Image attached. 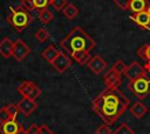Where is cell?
<instances>
[{
  "label": "cell",
  "mask_w": 150,
  "mask_h": 134,
  "mask_svg": "<svg viewBox=\"0 0 150 134\" xmlns=\"http://www.w3.org/2000/svg\"><path fill=\"white\" fill-rule=\"evenodd\" d=\"M130 19L134 22H136L138 26H141V27H145L146 28V27L150 26V17H149L146 10L139 12V13H135V14H132L130 16Z\"/></svg>",
  "instance_id": "cell-15"
},
{
  "label": "cell",
  "mask_w": 150,
  "mask_h": 134,
  "mask_svg": "<svg viewBox=\"0 0 150 134\" xmlns=\"http://www.w3.org/2000/svg\"><path fill=\"white\" fill-rule=\"evenodd\" d=\"M87 66L95 75H100V73H102L105 70V68H107V61L101 55H95L94 57L90 58V61L88 62Z\"/></svg>",
  "instance_id": "cell-9"
},
{
  "label": "cell",
  "mask_w": 150,
  "mask_h": 134,
  "mask_svg": "<svg viewBox=\"0 0 150 134\" xmlns=\"http://www.w3.org/2000/svg\"><path fill=\"white\" fill-rule=\"evenodd\" d=\"M18 107H19V111L25 115V117H29L36 108H38V104L35 100H32L29 98H26V97H22L19 101H18Z\"/></svg>",
  "instance_id": "cell-10"
},
{
  "label": "cell",
  "mask_w": 150,
  "mask_h": 134,
  "mask_svg": "<svg viewBox=\"0 0 150 134\" xmlns=\"http://www.w3.org/2000/svg\"><path fill=\"white\" fill-rule=\"evenodd\" d=\"M120 8L124 9V10H128V6H129V2L130 0H112Z\"/></svg>",
  "instance_id": "cell-32"
},
{
  "label": "cell",
  "mask_w": 150,
  "mask_h": 134,
  "mask_svg": "<svg viewBox=\"0 0 150 134\" xmlns=\"http://www.w3.org/2000/svg\"><path fill=\"white\" fill-rule=\"evenodd\" d=\"M50 3L49 0H33V5H34V8L40 10V9H43V8H47L48 5Z\"/></svg>",
  "instance_id": "cell-27"
},
{
  "label": "cell",
  "mask_w": 150,
  "mask_h": 134,
  "mask_svg": "<svg viewBox=\"0 0 150 134\" xmlns=\"http://www.w3.org/2000/svg\"><path fill=\"white\" fill-rule=\"evenodd\" d=\"M96 45L95 41L81 28V27H74L69 34L61 41V47L64 49V51L70 56L73 52L86 50L90 51Z\"/></svg>",
  "instance_id": "cell-2"
},
{
  "label": "cell",
  "mask_w": 150,
  "mask_h": 134,
  "mask_svg": "<svg viewBox=\"0 0 150 134\" xmlns=\"http://www.w3.org/2000/svg\"><path fill=\"white\" fill-rule=\"evenodd\" d=\"M103 79H104V83H105L107 87H117L121 84V76L117 75V73H115L111 70H109L104 75Z\"/></svg>",
  "instance_id": "cell-14"
},
{
  "label": "cell",
  "mask_w": 150,
  "mask_h": 134,
  "mask_svg": "<svg viewBox=\"0 0 150 134\" xmlns=\"http://www.w3.org/2000/svg\"><path fill=\"white\" fill-rule=\"evenodd\" d=\"M30 54V48L20 38H18L14 44H13V52H12V57L18 61L21 62L23 61L28 55Z\"/></svg>",
  "instance_id": "cell-6"
},
{
  "label": "cell",
  "mask_w": 150,
  "mask_h": 134,
  "mask_svg": "<svg viewBox=\"0 0 150 134\" xmlns=\"http://www.w3.org/2000/svg\"><path fill=\"white\" fill-rule=\"evenodd\" d=\"M71 59H74L75 62H77L80 65H84L88 64V62L90 61L91 56H90V51H86V50H81V51H76L73 52L70 55Z\"/></svg>",
  "instance_id": "cell-17"
},
{
  "label": "cell",
  "mask_w": 150,
  "mask_h": 134,
  "mask_svg": "<svg viewBox=\"0 0 150 134\" xmlns=\"http://www.w3.org/2000/svg\"><path fill=\"white\" fill-rule=\"evenodd\" d=\"M62 14L67 19L73 20V19H75L79 15V8L75 5H73V3H67V6L62 9Z\"/></svg>",
  "instance_id": "cell-19"
},
{
  "label": "cell",
  "mask_w": 150,
  "mask_h": 134,
  "mask_svg": "<svg viewBox=\"0 0 150 134\" xmlns=\"http://www.w3.org/2000/svg\"><path fill=\"white\" fill-rule=\"evenodd\" d=\"M146 13H148V15H149V17H150V3H149L148 7H146Z\"/></svg>",
  "instance_id": "cell-36"
},
{
  "label": "cell",
  "mask_w": 150,
  "mask_h": 134,
  "mask_svg": "<svg viewBox=\"0 0 150 134\" xmlns=\"http://www.w3.org/2000/svg\"><path fill=\"white\" fill-rule=\"evenodd\" d=\"M39 134H55L47 125H41L40 126V132H39Z\"/></svg>",
  "instance_id": "cell-33"
},
{
  "label": "cell",
  "mask_w": 150,
  "mask_h": 134,
  "mask_svg": "<svg viewBox=\"0 0 150 134\" xmlns=\"http://www.w3.org/2000/svg\"><path fill=\"white\" fill-rule=\"evenodd\" d=\"M128 89L131 93H134L138 99H145L150 94V77L142 76L136 79L129 80Z\"/></svg>",
  "instance_id": "cell-4"
},
{
  "label": "cell",
  "mask_w": 150,
  "mask_h": 134,
  "mask_svg": "<svg viewBox=\"0 0 150 134\" xmlns=\"http://www.w3.org/2000/svg\"><path fill=\"white\" fill-rule=\"evenodd\" d=\"M21 125L16 121V119H9L6 122L0 124V133L1 134H15Z\"/></svg>",
  "instance_id": "cell-11"
},
{
  "label": "cell",
  "mask_w": 150,
  "mask_h": 134,
  "mask_svg": "<svg viewBox=\"0 0 150 134\" xmlns=\"http://www.w3.org/2000/svg\"><path fill=\"white\" fill-rule=\"evenodd\" d=\"M124 75H125V77H128L129 80H132V79H136L138 77L145 76L146 72L144 70V66H142L138 62L134 61L129 65H127V69H125Z\"/></svg>",
  "instance_id": "cell-8"
},
{
  "label": "cell",
  "mask_w": 150,
  "mask_h": 134,
  "mask_svg": "<svg viewBox=\"0 0 150 134\" xmlns=\"http://www.w3.org/2000/svg\"><path fill=\"white\" fill-rule=\"evenodd\" d=\"M91 106L103 122L110 126L130 107V101L117 87H105L94 99Z\"/></svg>",
  "instance_id": "cell-1"
},
{
  "label": "cell",
  "mask_w": 150,
  "mask_h": 134,
  "mask_svg": "<svg viewBox=\"0 0 150 134\" xmlns=\"http://www.w3.org/2000/svg\"><path fill=\"white\" fill-rule=\"evenodd\" d=\"M34 37H35V38H36L39 42L43 43V42H46V41L49 38V33H48V30H47L46 28L41 27V28H39V29L35 31Z\"/></svg>",
  "instance_id": "cell-23"
},
{
  "label": "cell",
  "mask_w": 150,
  "mask_h": 134,
  "mask_svg": "<svg viewBox=\"0 0 150 134\" xmlns=\"http://www.w3.org/2000/svg\"><path fill=\"white\" fill-rule=\"evenodd\" d=\"M49 1H50V0H49Z\"/></svg>",
  "instance_id": "cell-37"
},
{
  "label": "cell",
  "mask_w": 150,
  "mask_h": 134,
  "mask_svg": "<svg viewBox=\"0 0 150 134\" xmlns=\"http://www.w3.org/2000/svg\"><path fill=\"white\" fill-rule=\"evenodd\" d=\"M112 134H135V132H134V129H131L127 124H121L116 129H115V132L112 133Z\"/></svg>",
  "instance_id": "cell-24"
},
{
  "label": "cell",
  "mask_w": 150,
  "mask_h": 134,
  "mask_svg": "<svg viewBox=\"0 0 150 134\" xmlns=\"http://www.w3.org/2000/svg\"><path fill=\"white\" fill-rule=\"evenodd\" d=\"M18 92L26 98H29L32 100H36L39 96L41 94V89L30 80H25L18 86Z\"/></svg>",
  "instance_id": "cell-5"
},
{
  "label": "cell",
  "mask_w": 150,
  "mask_h": 134,
  "mask_svg": "<svg viewBox=\"0 0 150 134\" xmlns=\"http://www.w3.org/2000/svg\"><path fill=\"white\" fill-rule=\"evenodd\" d=\"M148 5L149 3L146 0H130L129 6H128V10H130L132 14L144 12V10H146Z\"/></svg>",
  "instance_id": "cell-16"
},
{
  "label": "cell",
  "mask_w": 150,
  "mask_h": 134,
  "mask_svg": "<svg viewBox=\"0 0 150 134\" xmlns=\"http://www.w3.org/2000/svg\"><path fill=\"white\" fill-rule=\"evenodd\" d=\"M137 56L146 62H150V43L139 47L137 49Z\"/></svg>",
  "instance_id": "cell-21"
},
{
  "label": "cell",
  "mask_w": 150,
  "mask_h": 134,
  "mask_svg": "<svg viewBox=\"0 0 150 134\" xmlns=\"http://www.w3.org/2000/svg\"><path fill=\"white\" fill-rule=\"evenodd\" d=\"M6 108H7L8 113H9V115H11L13 119H16V115H18V113L20 112L18 105H16V104H8V105H6Z\"/></svg>",
  "instance_id": "cell-26"
},
{
  "label": "cell",
  "mask_w": 150,
  "mask_h": 134,
  "mask_svg": "<svg viewBox=\"0 0 150 134\" xmlns=\"http://www.w3.org/2000/svg\"><path fill=\"white\" fill-rule=\"evenodd\" d=\"M13 44L14 42H12L9 37H4L0 41V55L5 58H9L13 52Z\"/></svg>",
  "instance_id": "cell-13"
},
{
  "label": "cell",
  "mask_w": 150,
  "mask_h": 134,
  "mask_svg": "<svg viewBox=\"0 0 150 134\" xmlns=\"http://www.w3.org/2000/svg\"><path fill=\"white\" fill-rule=\"evenodd\" d=\"M67 0H50V5L55 10H62L67 6Z\"/></svg>",
  "instance_id": "cell-25"
},
{
  "label": "cell",
  "mask_w": 150,
  "mask_h": 134,
  "mask_svg": "<svg viewBox=\"0 0 150 134\" xmlns=\"http://www.w3.org/2000/svg\"><path fill=\"white\" fill-rule=\"evenodd\" d=\"M125 69H127V64H125L122 59H117V61L114 63V65H112V68H111L110 70H111V71H114L115 73H117V75L122 76V75H124Z\"/></svg>",
  "instance_id": "cell-22"
},
{
  "label": "cell",
  "mask_w": 150,
  "mask_h": 134,
  "mask_svg": "<svg viewBox=\"0 0 150 134\" xmlns=\"http://www.w3.org/2000/svg\"><path fill=\"white\" fill-rule=\"evenodd\" d=\"M27 134H39L40 132V126L36 124H32L27 129H26Z\"/></svg>",
  "instance_id": "cell-31"
},
{
  "label": "cell",
  "mask_w": 150,
  "mask_h": 134,
  "mask_svg": "<svg viewBox=\"0 0 150 134\" xmlns=\"http://www.w3.org/2000/svg\"><path fill=\"white\" fill-rule=\"evenodd\" d=\"M38 17H39V21H40L41 23L48 24V23L53 20L54 15H53V13H52V12L48 9V7H47V8H43V9H40V10H39Z\"/></svg>",
  "instance_id": "cell-20"
},
{
  "label": "cell",
  "mask_w": 150,
  "mask_h": 134,
  "mask_svg": "<svg viewBox=\"0 0 150 134\" xmlns=\"http://www.w3.org/2000/svg\"><path fill=\"white\" fill-rule=\"evenodd\" d=\"M20 5H21L23 8H26L28 12H32V10L35 9V8H34V5H33V0H21Z\"/></svg>",
  "instance_id": "cell-30"
},
{
  "label": "cell",
  "mask_w": 150,
  "mask_h": 134,
  "mask_svg": "<svg viewBox=\"0 0 150 134\" xmlns=\"http://www.w3.org/2000/svg\"><path fill=\"white\" fill-rule=\"evenodd\" d=\"M129 111H130V113H131L135 118L141 119V118H143V117L146 114V112H148V107H146L142 101L137 100V101H135L132 105H130Z\"/></svg>",
  "instance_id": "cell-12"
},
{
  "label": "cell",
  "mask_w": 150,
  "mask_h": 134,
  "mask_svg": "<svg viewBox=\"0 0 150 134\" xmlns=\"http://www.w3.org/2000/svg\"><path fill=\"white\" fill-rule=\"evenodd\" d=\"M95 133H96V134H111L112 132H111V129H110V126H109V125L103 124V125H101V126H98V127L96 128Z\"/></svg>",
  "instance_id": "cell-29"
},
{
  "label": "cell",
  "mask_w": 150,
  "mask_h": 134,
  "mask_svg": "<svg viewBox=\"0 0 150 134\" xmlns=\"http://www.w3.org/2000/svg\"><path fill=\"white\" fill-rule=\"evenodd\" d=\"M9 119H13V118L9 115V113H8L7 108H6V106L1 107V108H0V124L6 122V121L9 120Z\"/></svg>",
  "instance_id": "cell-28"
},
{
  "label": "cell",
  "mask_w": 150,
  "mask_h": 134,
  "mask_svg": "<svg viewBox=\"0 0 150 134\" xmlns=\"http://www.w3.org/2000/svg\"><path fill=\"white\" fill-rule=\"evenodd\" d=\"M33 21V16L30 12H28L26 8H23L21 5L11 8L9 14L7 15V22L18 31L21 33L23 29H26L30 22Z\"/></svg>",
  "instance_id": "cell-3"
},
{
  "label": "cell",
  "mask_w": 150,
  "mask_h": 134,
  "mask_svg": "<svg viewBox=\"0 0 150 134\" xmlns=\"http://www.w3.org/2000/svg\"><path fill=\"white\" fill-rule=\"evenodd\" d=\"M144 70L146 72V76L150 75V62H146V64L144 65Z\"/></svg>",
  "instance_id": "cell-34"
},
{
  "label": "cell",
  "mask_w": 150,
  "mask_h": 134,
  "mask_svg": "<svg viewBox=\"0 0 150 134\" xmlns=\"http://www.w3.org/2000/svg\"><path fill=\"white\" fill-rule=\"evenodd\" d=\"M52 65L59 73H62L71 65V57L66 51H60L56 58L53 61Z\"/></svg>",
  "instance_id": "cell-7"
},
{
  "label": "cell",
  "mask_w": 150,
  "mask_h": 134,
  "mask_svg": "<svg viewBox=\"0 0 150 134\" xmlns=\"http://www.w3.org/2000/svg\"><path fill=\"white\" fill-rule=\"evenodd\" d=\"M59 52H60V50L59 49H56L53 44H50V45H48L42 52H41V56H42V58H45L48 63H53V61L56 58V56L59 55Z\"/></svg>",
  "instance_id": "cell-18"
},
{
  "label": "cell",
  "mask_w": 150,
  "mask_h": 134,
  "mask_svg": "<svg viewBox=\"0 0 150 134\" xmlns=\"http://www.w3.org/2000/svg\"><path fill=\"white\" fill-rule=\"evenodd\" d=\"M15 134H27V132H26V129H25V128L21 126V127L19 128V131H18Z\"/></svg>",
  "instance_id": "cell-35"
}]
</instances>
